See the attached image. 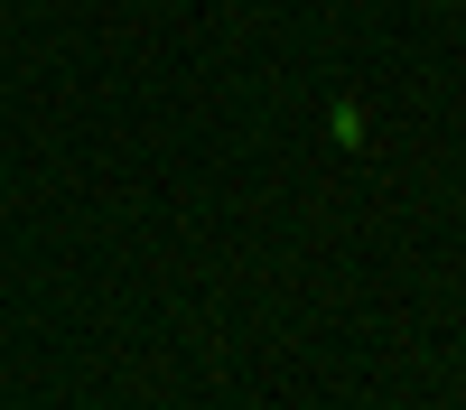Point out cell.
Wrapping results in <instances>:
<instances>
[{"mask_svg":"<svg viewBox=\"0 0 466 410\" xmlns=\"http://www.w3.org/2000/svg\"><path fill=\"white\" fill-rule=\"evenodd\" d=\"M327 131H336V149H364V131H373V122H364V103H355V94H345V103L327 112Z\"/></svg>","mask_w":466,"mask_h":410,"instance_id":"1","label":"cell"}]
</instances>
